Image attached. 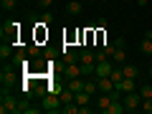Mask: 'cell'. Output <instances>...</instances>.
Listing matches in <instances>:
<instances>
[{
    "mask_svg": "<svg viewBox=\"0 0 152 114\" xmlns=\"http://www.w3.org/2000/svg\"><path fill=\"white\" fill-rule=\"evenodd\" d=\"M79 64H81V71H84V76L89 79V76L94 74V69H96V56H94V51L89 48V46L79 51Z\"/></svg>",
    "mask_w": 152,
    "mask_h": 114,
    "instance_id": "1",
    "label": "cell"
},
{
    "mask_svg": "<svg viewBox=\"0 0 152 114\" xmlns=\"http://www.w3.org/2000/svg\"><path fill=\"white\" fill-rule=\"evenodd\" d=\"M41 107H43V112H61V107H64V102H61V96L58 94H43V96H41Z\"/></svg>",
    "mask_w": 152,
    "mask_h": 114,
    "instance_id": "2",
    "label": "cell"
},
{
    "mask_svg": "<svg viewBox=\"0 0 152 114\" xmlns=\"http://www.w3.org/2000/svg\"><path fill=\"white\" fill-rule=\"evenodd\" d=\"M0 112L3 114H15L18 112V99H13L5 86H3V96H0Z\"/></svg>",
    "mask_w": 152,
    "mask_h": 114,
    "instance_id": "3",
    "label": "cell"
},
{
    "mask_svg": "<svg viewBox=\"0 0 152 114\" xmlns=\"http://www.w3.org/2000/svg\"><path fill=\"white\" fill-rule=\"evenodd\" d=\"M0 33H3V41H8V43H13V46L18 43V33H20V31H18V23H15V20L5 23Z\"/></svg>",
    "mask_w": 152,
    "mask_h": 114,
    "instance_id": "4",
    "label": "cell"
},
{
    "mask_svg": "<svg viewBox=\"0 0 152 114\" xmlns=\"http://www.w3.org/2000/svg\"><path fill=\"white\" fill-rule=\"evenodd\" d=\"M122 102H124V109H127V112H137V109L142 107V96H140V91H129V94H124V96H122Z\"/></svg>",
    "mask_w": 152,
    "mask_h": 114,
    "instance_id": "5",
    "label": "cell"
},
{
    "mask_svg": "<svg viewBox=\"0 0 152 114\" xmlns=\"http://www.w3.org/2000/svg\"><path fill=\"white\" fill-rule=\"evenodd\" d=\"M117 51H114V56H112V61H114V66H124V61H127V51H124V41L122 38H117Z\"/></svg>",
    "mask_w": 152,
    "mask_h": 114,
    "instance_id": "6",
    "label": "cell"
},
{
    "mask_svg": "<svg viewBox=\"0 0 152 114\" xmlns=\"http://www.w3.org/2000/svg\"><path fill=\"white\" fill-rule=\"evenodd\" d=\"M112 69H114V61H99L96 64V69H94V76H96V79H102V76H109L112 74Z\"/></svg>",
    "mask_w": 152,
    "mask_h": 114,
    "instance_id": "7",
    "label": "cell"
},
{
    "mask_svg": "<svg viewBox=\"0 0 152 114\" xmlns=\"http://www.w3.org/2000/svg\"><path fill=\"white\" fill-rule=\"evenodd\" d=\"M76 76H84L81 64H66V69H64V79L69 81V79H76Z\"/></svg>",
    "mask_w": 152,
    "mask_h": 114,
    "instance_id": "8",
    "label": "cell"
},
{
    "mask_svg": "<svg viewBox=\"0 0 152 114\" xmlns=\"http://www.w3.org/2000/svg\"><path fill=\"white\" fill-rule=\"evenodd\" d=\"M117 89H119L122 94H129V91H137L140 86H137V79H127V76H124V79L117 84Z\"/></svg>",
    "mask_w": 152,
    "mask_h": 114,
    "instance_id": "9",
    "label": "cell"
},
{
    "mask_svg": "<svg viewBox=\"0 0 152 114\" xmlns=\"http://www.w3.org/2000/svg\"><path fill=\"white\" fill-rule=\"evenodd\" d=\"M96 84H99V91H102V94H112L114 89H117V84H114L109 76H102V79H96Z\"/></svg>",
    "mask_w": 152,
    "mask_h": 114,
    "instance_id": "10",
    "label": "cell"
},
{
    "mask_svg": "<svg viewBox=\"0 0 152 114\" xmlns=\"http://www.w3.org/2000/svg\"><path fill=\"white\" fill-rule=\"evenodd\" d=\"M13 64H15V66H23V69H28V51L18 48L15 53H13Z\"/></svg>",
    "mask_w": 152,
    "mask_h": 114,
    "instance_id": "11",
    "label": "cell"
},
{
    "mask_svg": "<svg viewBox=\"0 0 152 114\" xmlns=\"http://www.w3.org/2000/svg\"><path fill=\"white\" fill-rule=\"evenodd\" d=\"M112 102H114L112 94H102V96L96 99V109H99L102 114H107V109H109V104H112Z\"/></svg>",
    "mask_w": 152,
    "mask_h": 114,
    "instance_id": "12",
    "label": "cell"
},
{
    "mask_svg": "<svg viewBox=\"0 0 152 114\" xmlns=\"http://www.w3.org/2000/svg\"><path fill=\"white\" fill-rule=\"evenodd\" d=\"M91 96H94V94H89V91H76L74 102L79 104V107H86V104H91Z\"/></svg>",
    "mask_w": 152,
    "mask_h": 114,
    "instance_id": "13",
    "label": "cell"
},
{
    "mask_svg": "<svg viewBox=\"0 0 152 114\" xmlns=\"http://www.w3.org/2000/svg\"><path fill=\"white\" fill-rule=\"evenodd\" d=\"M13 79H15V71H13L10 66H5V69L0 71V81H3V86H5V84H13Z\"/></svg>",
    "mask_w": 152,
    "mask_h": 114,
    "instance_id": "14",
    "label": "cell"
},
{
    "mask_svg": "<svg viewBox=\"0 0 152 114\" xmlns=\"http://www.w3.org/2000/svg\"><path fill=\"white\" fill-rule=\"evenodd\" d=\"M0 58H3V64H5L8 58H13V43L3 41V46H0Z\"/></svg>",
    "mask_w": 152,
    "mask_h": 114,
    "instance_id": "15",
    "label": "cell"
},
{
    "mask_svg": "<svg viewBox=\"0 0 152 114\" xmlns=\"http://www.w3.org/2000/svg\"><path fill=\"white\" fill-rule=\"evenodd\" d=\"M61 53H64L66 64H79V51H69V48L64 46V51H61Z\"/></svg>",
    "mask_w": 152,
    "mask_h": 114,
    "instance_id": "16",
    "label": "cell"
},
{
    "mask_svg": "<svg viewBox=\"0 0 152 114\" xmlns=\"http://www.w3.org/2000/svg\"><path fill=\"white\" fill-rule=\"evenodd\" d=\"M66 13H69V15H81V3H76V0L66 3Z\"/></svg>",
    "mask_w": 152,
    "mask_h": 114,
    "instance_id": "17",
    "label": "cell"
},
{
    "mask_svg": "<svg viewBox=\"0 0 152 114\" xmlns=\"http://www.w3.org/2000/svg\"><path fill=\"white\" fill-rule=\"evenodd\" d=\"M109 79H112L114 84H119L122 79H124V69H122V66H114V69H112V74H109Z\"/></svg>",
    "mask_w": 152,
    "mask_h": 114,
    "instance_id": "18",
    "label": "cell"
},
{
    "mask_svg": "<svg viewBox=\"0 0 152 114\" xmlns=\"http://www.w3.org/2000/svg\"><path fill=\"white\" fill-rule=\"evenodd\" d=\"M122 69H124V76L127 79H140V69H137V66H122Z\"/></svg>",
    "mask_w": 152,
    "mask_h": 114,
    "instance_id": "19",
    "label": "cell"
},
{
    "mask_svg": "<svg viewBox=\"0 0 152 114\" xmlns=\"http://www.w3.org/2000/svg\"><path fill=\"white\" fill-rule=\"evenodd\" d=\"M140 51L145 56H152V38H142V43H140Z\"/></svg>",
    "mask_w": 152,
    "mask_h": 114,
    "instance_id": "20",
    "label": "cell"
},
{
    "mask_svg": "<svg viewBox=\"0 0 152 114\" xmlns=\"http://www.w3.org/2000/svg\"><path fill=\"white\" fill-rule=\"evenodd\" d=\"M28 56H31V58H38V56H43V51L38 48V43H28Z\"/></svg>",
    "mask_w": 152,
    "mask_h": 114,
    "instance_id": "21",
    "label": "cell"
},
{
    "mask_svg": "<svg viewBox=\"0 0 152 114\" xmlns=\"http://www.w3.org/2000/svg\"><path fill=\"white\" fill-rule=\"evenodd\" d=\"M117 46H119L117 41H114V43H102V51L109 56V58H112V56H114V51H117Z\"/></svg>",
    "mask_w": 152,
    "mask_h": 114,
    "instance_id": "22",
    "label": "cell"
},
{
    "mask_svg": "<svg viewBox=\"0 0 152 114\" xmlns=\"http://www.w3.org/2000/svg\"><path fill=\"white\" fill-rule=\"evenodd\" d=\"M41 23H43V26H51V23H53V13L43 10V13H41Z\"/></svg>",
    "mask_w": 152,
    "mask_h": 114,
    "instance_id": "23",
    "label": "cell"
},
{
    "mask_svg": "<svg viewBox=\"0 0 152 114\" xmlns=\"http://www.w3.org/2000/svg\"><path fill=\"white\" fill-rule=\"evenodd\" d=\"M137 91H140L142 99H152V86H147V84H145V86H140Z\"/></svg>",
    "mask_w": 152,
    "mask_h": 114,
    "instance_id": "24",
    "label": "cell"
},
{
    "mask_svg": "<svg viewBox=\"0 0 152 114\" xmlns=\"http://www.w3.org/2000/svg\"><path fill=\"white\" fill-rule=\"evenodd\" d=\"M0 5H3V10H13L18 5V0H0Z\"/></svg>",
    "mask_w": 152,
    "mask_h": 114,
    "instance_id": "25",
    "label": "cell"
},
{
    "mask_svg": "<svg viewBox=\"0 0 152 114\" xmlns=\"http://www.w3.org/2000/svg\"><path fill=\"white\" fill-rule=\"evenodd\" d=\"M142 112H147V114H152V99H142Z\"/></svg>",
    "mask_w": 152,
    "mask_h": 114,
    "instance_id": "26",
    "label": "cell"
},
{
    "mask_svg": "<svg viewBox=\"0 0 152 114\" xmlns=\"http://www.w3.org/2000/svg\"><path fill=\"white\" fill-rule=\"evenodd\" d=\"M38 5H41V10H48V5H53V0H38Z\"/></svg>",
    "mask_w": 152,
    "mask_h": 114,
    "instance_id": "27",
    "label": "cell"
},
{
    "mask_svg": "<svg viewBox=\"0 0 152 114\" xmlns=\"http://www.w3.org/2000/svg\"><path fill=\"white\" fill-rule=\"evenodd\" d=\"M53 56H56L53 48H46V51H43V58H53Z\"/></svg>",
    "mask_w": 152,
    "mask_h": 114,
    "instance_id": "28",
    "label": "cell"
},
{
    "mask_svg": "<svg viewBox=\"0 0 152 114\" xmlns=\"http://www.w3.org/2000/svg\"><path fill=\"white\" fill-rule=\"evenodd\" d=\"M147 3H150V0H137V5H147Z\"/></svg>",
    "mask_w": 152,
    "mask_h": 114,
    "instance_id": "29",
    "label": "cell"
},
{
    "mask_svg": "<svg viewBox=\"0 0 152 114\" xmlns=\"http://www.w3.org/2000/svg\"><path fill=\"white\" fill-rule=\"evenodd\" d=\"M147 74H150V79H152V64H150V69H147Z\"/></svg>",
    "mask_w": 152,
    "mask_h": 114,
    "instance_id": "30",
    "label": "cell"
},
{
    "mask_svg": "<svg viewBox=\"0 0 152 114\" xmlns=\"http://www.w3.org/2000/svg\"><path fill=\"white\" fill-rule=\"evenodd\" d=\"M99 3H107V0H99Z\"/></svg>",
    "mask_w": 152,
    "mask_h": 114,
    "instance_id": "31",
    "label": "cell"
}]
</instances>
